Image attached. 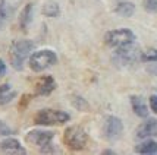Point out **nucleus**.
Returning <instances> with one entry per match:
<instances>
[{
  "instance_id": "nucleus-1",
  "label": "nucleus",
  "mask_w": 157,
  "mask_h": 155,
  "mask_svg": "<svg viewBox=\"0 0 157 155\" xmlns=\"http://www.w3.org/2000/svg\"><path fill=\"white\" fill-rule=\"evenodd\" d=\"M35 48V42L29 40H18L12 42L10 46V63L15 70H22L24 63L27 60V57L31 54V51Z\"/></svg>"
},
{
  "instance_id": "nucleus-2",
  "label": "nucleus",
  "mask_w": 157,
  "mask_h": 155,
  "mask_svg": "<svg viewBox=\"0 0 157 155\" xmlns=\"http://www.w3.org/2000/svg\"><path fill=\"white\" fill-rule=\"evenodd\" d=\"M141 50L135 44H128L123 47L116 48L113 56V63L119 68H131L137 61L141 60Z\"/></svg>"
},
{
  "instance_id": "nucleus-3",
  "label": "nucleus",
  "mask_w": 157,
  "mask_h": 155,
  "mask_svg": "<svg viewBox=\"0 0 157 155\" xmlns=\"http://www.w3.org/2000/svg\"><path fill=\"white\" fill-rule=\"evenodd\" d=\"M63 142L69 149L81 151L85 148V145L88 142V135L79 126H69L63 133Z\"/></svg>"
},
{
  "instance_id": "nucleus-4",
  "label": "nucleus",
  "mask_w": 157,
  "mask_h": 155,
  "mask_svg": "<svg viewBox=\"0 0 157 155\" xmlns=\"http://www.w3.org/2000/svg\"><path fill=\"white\" fill-rule=\"evenodd\" d=\"M56 61H57V56L53 50H48V48H44V50H38L35 51L34 54H31L29 57V68L33 72H43L47 68L53 66Z\"/></svg>"
},
{
  "instance_id": "nucleus-5",
  "label": "nucleus",
  "mask_w": 157,
  "mask_h": 155,
  "mask_svg": "<svg viewBox=\"0 0 157 155\" xmlns=\"http://www.w3.org/2000/svg\"><path fill=\"white\" fill-rule=\"evenodd\" d=\"M104 42L113 48H119L128 44H134L135 42V34L131 29H113V31H107L104 35Z\"/></svg>"
},
{
  "instance_id": "nucleus-6",
  "label": "nucleus",
  "mask_w": 157,
  "mask_h": 155,
  "mask_svg": "<svg viewBox=\"0 0 157 155\" xmlns=\"http://www.w3.org/2000/svg\"><path fill=\"white\" fill-rule=\"evenodd\" d=\"M69 120V114L65 111H57L52 108H43L34 117V123L40 126H53V124H62Z\"/></svg>"
},
{
  "instance_id": "nucleus-7",
  "label": "nucleus",
  "mask_w": 157,
  "mask_h": 155,
  "mask_svg": "<svg viewBox=\"0 0 157 155\" xmlns=\"http://www.w3.org/2000/svg\"><path fill=\"white\" fill-rule=\"evenodd\" d=\"M104 138L109 141H116L119 139L123 133V123L122 120L116 116H109L104 121V127H103Z\"/></svg>"
},
{
  "instance_id": "nucleus-8",
  "label": "nucleus",
  "mask_w": 157,
  "mask_h": 155,
  "mask_svg": "<svg viewBox=\"0 0 157 155\" xmlns=\"http://www.w3.org/2000/svg\"><path fill=\"white\" fill-rule=\"evenodd\" d=\"M53 138H55V132H50V130H31L25 136V141L28 143H31V145H34V146L46 148L52 143Z\"/></svg>"
},
{
  "instance_id": "nucleus-9",
  "label": "nucleus",
  "mask_w": 157,
  "mask_h": 155,
  "mask_svg": "<svg viewBox=\"0 0 157 155\" xmlns=\"http://www.w3.org/2000/svg\"><path fill=\"white\" fill-rule=\"evenodd\" d=\"M151 136H157V120L156 119L145 120L137 129L138 139H147V138H151Z\"/></svg>"
},
{
  "instance_id": "nucleus-10",
  "label": "nucleus",
  "mask_w": 157,
  "mask_h": 155,
  "mask_svg": "<svg viewBox=\"0 0 157 155\" xmlns=\"http://www.w3.org/2000/svg\"><path fill=\"white\" fill-rule=\"evenodd\" d=\"M56 89V82L52 76H41L35 83V92L37 95H50Z\"/></svg>"
},
{
  "instance_id": "nucleus-11",
  "label": "nucleus",
  "mask_w": 157,
  "mask_h": 155,
  "mask_svg": "<svg viewBox=\"0 0 157 155\" xmlns=\"http://www.w3.org/2000/svg\"><path fill=\"white\" fill-rule=\"evenodd\" d=\"M0 151H3L6 154H27V149L21 145L19 141H16L13 138H7V139H3L0 142Z\"/></svg>"
},
{
  "instance_id": "nucleus-12",
  "label": "nucleus",
  "mask_w": 157,
  "mask_h": 155,
  "mask_svg": "<svg viewBox=\"0 0 157 155\" xmlns=\"http://www.w3.org/2000/svg\"><path fill=\"white\" fill-rule=\"evenodd\" d=\"M131 105H132L134 113L138 117H141V119L148 117V107H147V104H145L143 97H140V95H131Z\"/></svg>"
},
{
  "instance_id": "nucleus-13",
  "label": "nucleus",
  "mask_w": 157,
  "mask_h": 155,
  "mask_svg": "<svg viewBox=\"0 0 157 155\" xmlns=\"http://www.w3.org/2000/svg\"><path fill=\"white\" fill-rule=\"evenodd\" d=\"M115 12H116L119 16H123V18H131L132 15L135 13V5H134L132 2H128V0L117 2L116 6H115Z\"/></svg>"
},
{
  "instance_id": "nucleus-14",
  "label": "nucleus",
  "mask_w": 157,
  "mask_h": 155,
  "mask_svg": "<svg viewBox=\"0 0 157 155\" xmlns=\"http://www.w3.org/2000/svg\"><path fill=\"white\" fill-rule=\"evenodd\" d=\"M16 97V91L12 89L9 83L0 85V105H6Z\"/></svg>"
},
{
  "instance_id": "nucleus-15",
  "label": "nucleus",
  "mask_w": 157,
  "mask_h": 155,
  "mask_svg": "<svg viewBox=\"0 0 157 155\" xmlns=\"http://www.w3.org/2000/svg\"><path fill=\"white\" fill-rule=\"evenodd\" d=\"M33 12H34V6H33V3L25 5V7L21 10V13H19V25H21L22 29H27L28 25H29V22L33 20Z\"/></svg>"
},
{
  "instance_id": "nucleus-16",
  "label": "nucleus",
  "mask_w": 157,
  "mask_h": 155,
  "mask_svg": "<svg viewBox=\"0 0 157 155\" xmlns=\"http://www.w3.org/2000/svg\"><path fill=\"white\" fill-rule=\"evenodd\" d=\"M135 152H138V154H145V155L157 154V142L151 141V139H147V141L141 142L140 145L135 146Z\"/></svg>"
},
{
  "instance_id": "nucleus-17",
  "label": "nucleus",
  "mask_w": 157,
  "mask_h": 155,
  "mask_svg": "<svg viewBox=\"0 0 157 155\" xmlns=\"http://www.w3.org/2000/svg\"><path fill=\"white\" fill-rule=\"evenodd\" d=\"M41 12L44 16H48V18H56L60 15V6L56 3V2H47L44 3V6L41 9Z\"/></svg>"
},
{
  "instance_id": "nucleus-18",
  "label": "nucleus",
  "mask_w": 157,
  "mask_h": 155,
  "mask_svg": "<svg viewBox=\"0 0 157 155\" xmlns=\"http://www.w3.org/2000/svg\"><path fill=\"white\" fill-rule=\"evenodd\" d=\"M71 102H72V104H74V107H75L76 110H79V111H88L90 110L88 102L85 101L84 98H81V97H72Z\"/></svg>"
},
{
  "instance_id": "nucleus-19",
  "label": "nucleus",
  "mask_w": 157,
  "mask_h": 155,
  "mask_svg": "<svg viewBox=\"0 0 157 155\" xmlns=\"http://www.w3.org/2000/svg\"><path fill=\"white\" fill-rule=\"evenodd\" d=\"M141 61H147V63H151V61H157V50L156 48H148L141 53Z\"/></svg>"
},
{
  "instance_id": "nucleus-20",
  "label": "nucleus",
  "mask_w": 157,
  "mask_h": 155,
  "mask_svg": "<svg viewBox=\"0 0 157 155\" xmlns=\"http://www.w3.org/2000/svg\"><path fill=\"white\" fill-rule=\"evenodd\" d=\"M9 18V10H7L6 0H0V27L5 24Z\"/></svg>"
},
{
  "instance_id": "nucleus-21",
  "label": "nucleus",
  "mask_w": 157,
  "mask_h": 155,
  "mask_svg": "<svg viewBox=\"0 0 157 155\" xmlns=\"http://www.w3.org/2000/svg\"><path fill=\"white\" fill-rule=\"evenodd\" d=\"M143 6L147 12L157 13V0H143Z\"/></svg>"
},
{
  "instance_id": "nucleus-22",
  "label": "nucleus",
  "mask_w": 157,
  "mask_h": 155,
  "mask_svg": "<svg viewBox=\"0 0 157 155\" xmlns=\"http://www.w3.org/2000/svg\"><path fill=\"white\" fill-rule=\"evenodd\" d=\"M12 135V129L7 126L5 121L0 120V136H10Z\"/></svg>"
},
{
  "instance_id": "nucleus-23",
  "label": "nucleus",
  "mask_w": 157,
  "mask_h": 155,
  "mask_svg": "<svg viewBox=\"0 0 157 155\" xmlns=\"http://www.w3.org/2000/svg\"><path fill=\"white\" fill-rule=\"evenodd\" d=\"M147 72H148L150 75L157 76V61H151L150 65L147 66Z\"/></svg>"
},
{
  "instance_id": "nucleus-24",
  "label": "nucleus",
  "mask_w": 157,
  "mask_h": 155,
  "mask_svg": "<svg viewBox=\"0 0 157 155\" xmlns=\"http://www.w3.org/2000/svg\"><path fill=\"white\" fill-rule=\"evenodd\" d=\"M150 108L157 114V95H151L150 97Z\"/></svg>"
},
{
  "instance_id": "nucleus-25",
  "label": "nucleus",
  "mask_w": 157,
  "mask_h": 155,
  "mask_svg": "<svg viewBox=\"0 0 157 155\" xmlns=\"http://www.w3.org/2000/svg\"><path fill=\"white\" fill-rule=\"evenodd\" d=\"M6 70H7V69H6V63L0 59V76H3V75L6 73Z\"/></svg>"
},
{
  "instance_id": "nucleus-26",
  "label": "nucleus",
  "mask_w": 157,
  "mask_h": 155,
  "mask_svg": "<svg viewBox=\"0 0 157 155\" xmlns=\"http://www.w3.org/2000/svg\"><path fill=\"white\" fill-rule=\"evenodd\" d=\"M103 154H115V152H113L112 149H104V151H103Z\"/></svg>"
}]
</instances>
